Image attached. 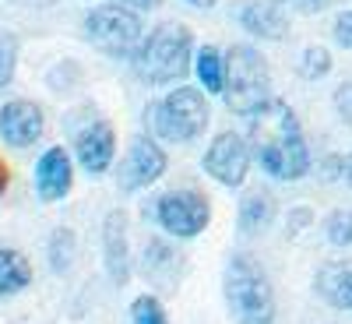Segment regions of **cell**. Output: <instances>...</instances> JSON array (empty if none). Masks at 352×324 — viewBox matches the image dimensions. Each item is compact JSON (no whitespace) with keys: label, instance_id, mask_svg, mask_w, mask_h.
<instances>
[{"label":"cell","instance_id":"cell-1","mask_svg":"<svg viewBox=\"0 0 352 324\" xmlns=\"http://www.w3.org/2000/svg\"><path fill=\"white\" fill-rule=\"evenodd\" d=\"M247 120H250V138H254V159L261 162V169L275 176V180H303L314 159H310V144L303 138L300 116L292 113V106L272 99Z\"/></svg>","mask_w":352,"mask_h":324},{"label":"cell","instance_id":"cell-2","mask_svg":"<svg viewBox=\"0 0 352 324\" xmlns=\"http://www.w3.org/2000/svg\"><path fill=\"white\" fill-rule=\"evenodd\" d=\"M138 74L148 85H176L194 67V36L180 21H162L141 39L138 53L131 56Z\"/></svg>","mask_w":352,"mask_h":324},{"label":"cell","instance_id":"cell-3","mask_svg":"<svg viewBox=\"0 0 352 324\" xmlns=\"http://www.w3.org/2000/svg\"><path fill=\"white\" fill-rule=\"evenodd\" d=\"M222 292L236 324H275V289L250 254H232L226 261Z\"/></svg>","mask_w":352,"mask_h":324},{"label":"cell","instance_id":"cell-4","mask_svg":"<svg viewBox=\"0 0 352 324\" xmlns=\"http://www.w3.org/2000/svg\"><path fill=\"white\" fill-rule=\"evenodd\" d=\"M222 99L236 116H254L261 106L272 102V71L254 46L236 43L232 50H226Z\"/></svg>","mask_w":352,"mask_h":324},{"label":"cell","instance_id":"cell-5","mask_svg":"<svg viewBox=\"0 0 352 324\" xmlns=\"http://www.w3.org/2000/svg\"><path fill=\"white\" fill-rule=\"evenodd\" d=\"M152 109H155L152 113L155 134L173 141V144H187V141L201 138L212 120V106H208L201 88H194V85H176Z\"/></svg>","mask_w":352,"mask_h":324},{"label":"cell","instance_id":"cell-6","mask_svg":"<svg viewBox=\"0 0 352 324\" xmlns=\"http://www.w3.org/2000/svg\"><path fill=\"white\" fill-rule=\"evenodd\" d=\"M85 36L109 56H134L144 39V25L138 11L113 0V4H102L85 18Z\"/></svg>","mask_w":352,"mask_h":324},{"label":"cell","instance_id":"cell-7","mask_svg":"<svg viewBox=\"0 0 352 324\" xmlns=\"http://www.w3.org/2000/svg\"><path fill=\"white\" fill-rule=\"evenodd\" d=\"M155 222L176 240H194L197 233L208 229L212 204L197 191H166L155 201Z\"/></svg>","mask_w":352,"mask_h":324},{"label":"cell","instance_id":"cell-8","mask_svg":"<svg viewBox=\"0 0 352 324\" xmlns=\"http://www.w3.org/2000/svg\"><path fill=\"white\" fill-rule=\"evenodd\" d=\"M169 159L162 152V144L148 134H141L131 141V149L120 162V169H116V187H120L124 194H134L141 187H152L155 180H162Z\"/></svg>","mask_w":352,"mask_h":324},{"label":"cell","instance_id":"cell-9","mask_svg":"<svg viewBox=\"0 0 352 324\" xmlns=\"http://www.w3.org/2000/svg\"><path fill=\"white\" fill-rule=\"evenodd\" d=\"M250 159H254L250 144L240 134L222 131L219 138H212L208 152H204V173L222 187H240L250 173Z\"/></svg>","mask_w":352,"mask_h":324},{"label":"cell","instance_id":"cell-10","mask_svg":"<svg viewBox=\"0 0 352 324\" xmlns=\"http://www.w3.org/2000/svg\"><path fill=\"white\" fill-rule=\"evenodd\" d=\"M46 131V113L43 106L28 102V99H11L0 106V138H4L11 149H28L36 144Z\"/></svg>","mask_w":352,"mask_h":324},{"label":"cell","instance_id":"cell-11","mask_svg":"<svg viewBox=\"0 0 352 324\" xmlns=\"http://www.w3.org/2000/svg\"><path fill=\"white\" fill-rule=\"evenodd\" d=\"M74 152H78V162H81V169L88 176H102L113 166V155H116V134H113V127L106 120L88 124L78 134Z\"/></svg>","mask_w":352,"mask_h":324},{"label":"cell","instance_id":"cell-12","mask_svg":"<svg viewBox=\"0 0 352 324\" xmlns=\"http://www.w3.org/2000/svg\"><path fill=\"white\" fill-rule=\"evenodd\" d=\"M102 257L106 272L116 285L131 282V247H127V215L120 208H113L102 222Z\"/></svg>","mask_w":352,"mask_h":324},{"label":"cell","instance_id":"cell-13","mask_svg":"<svg viewBox=\"0 0 352 324\" xmlns=\"http://www.w3.org/2000/svg\"><path fill=\"white\" fill-rule=\"evenodd\" d=\"M71 184H74L71 155L60 144H53V149H46L36 162V191H39L43 201H60V197H67Z\"/></svg>","mask_w":352,"mask_h":324},{"label":"cell","instance_id":"cell-14","mask_svg":"<svg viewBox=\"0 0 352 324\" xmlns=\"http://www.w3.org/2000/svg\"><path fill=\"white\" fill-rule=\"evenodd\" d=\"M240 25L247 28L250 36L257 39H268V43H278L289 36V18L282 14V8L275 4V0H250V4H243L236 11Z\"/></svg>","mask_w":352,"mask_h":324},{"label":"cell","instance_id":"cell-15","mask_svg":"<svg viewBox=\"0 0 352 324\" xmlns=\"http://www.w3.org/2000/svg\"><path fill=\"white\" fill-rule=\"evenodd\" d=\"M317 296L335 310H352V264H324L317 272Z\"/></svg>","mask_w":352,"mask_h":324},{"label":"cell","instance_id":"cell-16","mask_svg":"<svg viewBox=\"0 0 352 324\" xmlns=\"http://www.w3.org/2000/svg\"><path fill=\"white\" fill-rule=\"evenodd\" d=\"M275 222V197L268 191H250L240 201V233L243 237H257Z\"/></svg>","mask_w":352,"mask_h":324},{"label":"cell","instance_id":"cell-17","mask_svg":"<svg viewBox=\"0 0 352 324\" xmlns=\"http://www.w3.org/2000/svg\"><path fill=\"white\" fill-rule=\"evenodd\" d=\"M32 282V264L14 247H0V296H14Z\"/></svg>","mask_w":352,"mask_h":324},{"label":"cell","instance_id":"cell-18","mask_svg":"<svg viewBox=\"0 0 352 324\" xmlns=\"http://www.w3.org/2000/svg\"><path fill=\"white\" fill-rule=\"evenodd\" d=\"M194 74H197V81L204 85V92L222 96V85H226V56H222V50L201 46V50L194 53Z\"/></svg>","mask_w":352,"mask_h":324},{"label":"cell","instance_id":"cell-19","mask_svg":"<svg viewBox=\"0 0 352 324\" xmlns=\"http://www.w3.org/2000/svg\"><path fill=\"white\" fill-rule=\"evenodd\" d=\"M144 275H148L152 282H173L176 275V254L162 244V240H148V247H144Z\"/></svg>","mask_w":352,"mask_h":324},{"label":"cell","instance_id":"cell-20","mask_svg":"<svg viewBox=\"0 0 352 324\" xmlns=\"http://www.w3.org/2000/svg\"><path fill=\"white\" fill-rule=\"evenodd\" d=\"M74 250H78L74 233L71 229H53V237H50V268L56 275H64L74 264Z\"/></svg>","mask_w":352,"mask_h":324},{"label":"cell","instance_id":"cell-21","mask_svg":"<svg viewBox=\"0 0 352 324\" xmlns=\"http://www.w3.org/2000/svg\"><path fill=\"white\" fill-rule=\"evenodd\" d=\"M18 36L14 32H0V88H8L18 71Z\"/></svg>","mask_w":352,"mask_h":324},{"label":"cell","instance_id":"cell-22","mask_svg":"<svg viewBox=\"0 0 352 324\" xmlns=\"http://www.w3.org/2000/svg\"><path fill=\"white\" fill-rule=\"evenodd\" d=\"M324 237L331 247H349L352 244V212H331L324 219Z\"/></svg>","mask_w":352,"mask_h":324},{"label":"cell","instance_id":"cell-23","mask_svg":"<svg viewBox=\"0 0 352 324\" xmlns=\"http://www.w3.org/2000/svg\"><path fill=\"white\" fill-rule=\"evenodd\" d=\"M131 321H134V324H169L162 303H159L155 296H148V292L131 303Z\"/></svg>","mask_w":352,"mask_h":324},{"label":"cell","instance_id":"cell-24","mask_svg":"<svg viewBox=\"0 0 352 324\" xmlns=\"http://www.w3.org/2000/svg\"><path fill=\"white\" fill-rule=\"evenodd\" d=\"M331 71V53L324 46H307L300 56V74L303 78H324Z\"/></svg>","mask_w":352,"mask_h":324},{"label":"cell","instance_id":"cell-25","mask_svg":"<svg viewBox=\"0 0 352 324\" xmlns=\"http://www.w3.org/2000/svg\"><path fill=\"white\" fill-rule=\"evenodd\" d=\"M335 109H338L342 120L352 127V81H345V85L335 88Z\"/></svg>","mask_w":352,"mask_h":324},{"label":"cell","instance_id":"cell-26","mask_svg":"<svg viewBox=\"0 0 352 324\" xmlns=\"http://www.w3.org/2000/svg\"><path fill=\"white\" fill-rule=\"evenodd\" d=\"M331 36H335V43H338V46L352 50V11H345V14H338V18H335Z\"/></svg>","mask_w":352,"mask_h":324},{"label":"cell","instance_id":"cell-27","mask_svg":"<svg viewBox=\"0 0 352 324\" xmlns=\"http://www.w3.org/2000/svg\"><path fill=\"white\" fill-rule=\"evenodd\" d=\"M289 4L296 11H303V14H317V11H324L331 0H289Z\"/></svg>","mask_w":352,"mask_h":324},{"label":"cell","instance_id":"cell-28","mask_svg":"<svg viewBox=\"0 0 352 324\" xmlns=\"http://www.w3.org/2000/svg\"><path fill=\"white\" fill-rule=\"evenodd\" d=\"M116 4H124V8H131V11L144 14V11H155V8H162V0H116Z\"/></svg>","mask_w":352,"mask_h":324},{"label":"cell","instance_id":"cell-29","mask_svg":"<svg viewBox=\"0 0 352 324\" xmlns=\"http://www.w3.org/2000/svg\"><path fill=\"white\" fill-rule=\"evenodd\" d=\"M342 180L352 187V152H349V155H345V162H342Z\"/></svg>","mask_w":352,"mask_h":324},{"label":"cell","instance_id":"cell-30","mask_svg":"<svg viewBox=\"0 0 352 324\" xmlns=\"http://www.w3.org/2000/svg\"><path fill=\"white\" fill-rule=\"evenodd\" d=\"M8 184H11V173H8V166H4V162H0V194L8 191Z\"/></svg>","mask_w":352,"mask_h":324},{"label":"cell","instance_id":"cell-31","mask_svg":"<svg viewBox=\"0 0 352 324\" xmlns=\"http://www.w3.org/2000/svg\"><path fill=\"white\" fill-rule=\"evenodd\" d=\"M187 4H190V8H201V11H208V8L219 4V0H187Z\"/></svg>","mask_w":352,"mask_h":324},{"label":"cell","instance_id":"cell-32","mask_svg":"<svg viewBox=\"0 0 352 324\" xmlns=\"http://www.w3.org/2000/svg\"><path fill=\"white\" fill-rule=\"evenodd\" d=\"M36 4H53V0H36Z\"/></svg>","mask_w":352,"mask_h":324}]
</instances>
